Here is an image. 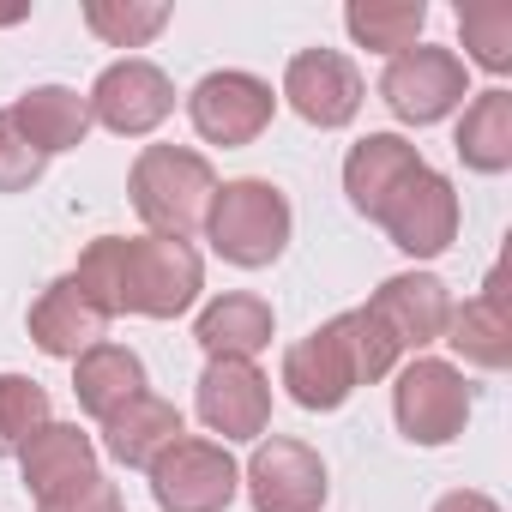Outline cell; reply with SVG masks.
I'll use <instances>...</instances> for the list:
<instances>
[{
    "label": "cell",
    "instance_id": "1",
    "mask_svg": "<svg viewBox=\"0 0 512 512\" xmlns=\"http://www.w3.org/2000/svg\"><path fill=\"white\" fill-rule=\"evenodd\" d=\"M392 368H398V344L380 332V320L368 308H344L284 350V392L302 410L326 416V410H344L356 386H374Z\"/></svg>",
    "mask_w": 512,
    "mask_h": 512
},
{
    "label": "cell",
    "instance_id": "2",
    "mask_svg": "<svg viewBox=\"0 0 512 512\" xmlns=\"http://www.w3.org/2000/svg\"><path fill=\"white\" fill-rule=\"evenodd\" d=\"M290 229H296V211L278 181H260V175L217 181L211 211H205V241L217 260H229L241 272H266L284 260Z\"/></svg>",
    "mask_w": 512,
    "mask_h": 512
},
{
    "label": "cell",
    "instance_id": "3",
    "mask_svg": "<svg viewBox=\"0 0 512 512\" xmlns=\"http://www.w3.org/2000/svg\"><path fill=\"white\" fill-rule=\"evenodd\" d=\"M205 290V260L175 235H121L115 241V314L181 320Z\"/></svg>",
    "mask_w": 512,
    "mask_h": 512
},
{
    "label": "cell",
    "instance_id": "4",
    "mask_svg": "<svg viewBox=\"0 0 512 512\" xmlns=\"http://www.w3.org/2000/svg\"><path fill=\"white\" fill-rule=\"evenodd\" d=\"M211 193H217V169H211V157L193 151V145H145V151L133 157L127 199H133L145 235H175V241H187L193 229H205Z\"/></svg>",
    "mask_w": 512,
    "mask_h": 512
},
{
    "label": "cell",
    "instance_id": "5",
    "mask_svg": "<svg viewBox=\"0 0 512 512\" xmlns=\"http://www.w3.org/2000/svg\"><path fill=\"white\" fill-rule=\"evenodd\" d=\"M470 380L458 362L410 356L392 380V422L410 446H452L470 422Z\"/></svg>",
    "mask_w": 512,
    "mask_h": 512
},
{
    "label": "cell",
    "instance_id": "6",
    "mask_svg": "<svg viewBox=\"0 0 512 512\" xmlns=\"http://www.w3.org/2000/svg\"><path fill=\"white\" fill-rule=\"evenodd\" d=\"M464 97H470L464 55H452V49H440V43H416V49L392 55L386 73H380V103H386L404 127H434V121H446Z\"/></svg>",
    "mask_w": 512,
    "mask_h": 512
},
{
    "label": "cell",
    "instance_id": "7",
    "mask_svg": "<svg viewBox=\"0 0 512 512\" xmlns=\"http://www.w3.org/2000/svg\"><path fill=\"white\" fill-rule=\"evenodd\" d=\"M145 476L163 512H223L241 494V464L229 458V446L199 434H181Z\"/></svg>",
    "mask_w": 512,
    "mask_h": 512
},
{
    "label": "cell",
    "instance_id": "8",
    "mask_svg": "<svg viewBox=\"0 0 512 512\" xmlns=\"http://www.w3.org/2000/svg\"><path fill=\"white\" fill-rule=\"evenodd\" d=\"M85 103H91V127H109L121 139H145L175 115V79L145 55H121L97 73Z\"/></svg>",
    "mask_w": 512,
    "mask_h": 512
},
{
    "label": "cell",
    "instance_id": "9",
    "mask_svg": "<svg viewBox=\"0 0 512 512\" xmlns=\"http://www.w3.org/2000/svg\"><path fill=\"white\" fill-rule=\"evenodd\" d=\"M278 115V97L260 73H241V67H223V73H205L193 91H187V121L205 145H253Z\"/></svg>",
    "mask_w": 512,
    "mask_h": 512
},
{
    "label": "cell",
    "instance_id": "10",
    "mask_svg": "<svg viewBox=\"0 0 512 512\" xmlns=\"http://www.w3.org/2000/svg\"><path fill=\"white\" fill-rule=\"evenodd\" d=\"M253 512H320L332 482H326V458L308 440L290 434H266L253 440V458L241 470Z\"/></svg>",
    "mask_w": 512,
    "mask_h": 512
},
{
    "label": "cell",
    "instance_id": "11",
    "mask_svg": "<svg viewBox=\"0 0 512 512\" xmlns=\"http://www.w3.org/2000/svg\"><path fill=\"white\" fill-rule=\"evenodd\" d=\"M398 253H410V260H440V253L458 241V187L440 175V169H416L392 199L386 211L374 217Z\"/></svg>",
    "mask_w": 512,
    "mask_h": 512
},
{
    "label": "cell",
    "instance_id": "12",
    "mask_svg": "<svg viewBox=\"0 0 512 512\" xmlns=\"http://www.w3.org/2000/svg\"><path fill=\"white\" fill-rule=\"evenodd\" d=\"M284 103H290L308 127L338 133V127H350V121L362 115L368 85H362V73H356L350 55H338V49H302V55H290V67H284Z\"/></svg>",
    "mask_w": 512,
    "mask_h": 512
},
{
    "label": "cell",
    "instance_id": "13",
    "mask_svg": "<svg viewBox=\"0 0 512 512\" xmlns=\"http://www.w3.org/2000/svg\"><path fill=\"white\" fill-rule=\"evenodd\" d=\"M193 410L211 434L229 440H266L272 428V380L253 368V362H205L199 374V392H193Z\"/></svg>",
    "mask_w": 512,
    "mask_h": 512
},
{
    "label": "cell",
    "instance_id": "14",
    "mask_svg": "<svg viewBox=\"0 0 512 512\" xmlns=\"http://www.w3.org/2000/svg\"><path fill=\"white\" fill-rule=\"evenodd\" d=\"M380 332L398 344V356H422L446 338V320H452V290L434 278V272H398L386 278L368 302H362Z\"/></svg>",
    "mask_w": 512,
    "mask_h": 512
},
{
    "label": "cell",
    "instance_id": "15",
    "mask_svg": "<svg viewBox=\"0 0 512 512\" xmlns=\"http://www.w3.org/2000/svg\"><path fill=\"white\" fill-rule=\"evenodd\" d=\"M440 344H452V356H458L464 368H482V374H506V368H512V308H506V278H500V266L482 278V290H476L464 308H452Z\"/></svg>",
    "mask_w": 512,
    "mask_h": 512
},
{
    "label": "cell",
    "instance_id": "16",
    "mask_svg": "<svg viewBox=\"0 0 512 512\" xmlns=\"http://www.w3.org/2000/svg\"><path fill=\"white\" fill-rule=\"evenodd\" d=\"M31 344L43 350V356H55V362H79L91 344H103L109 338V314L73 284V278H55L37 302H31Z\"/></svg>",
    "mask_w": 512,
    "mask_h": 512
},
{
    "label": "cell",
    "instance_id": "17",
    "mask_svg": "<svg viewBox=\"0 0 512 512\" xmlns=\"http://www.w3.org/2000/svg\"><path fill=\"white\" fill-rule=\"evenodd\" d=\"M272 332H278V314L266 296H253V290H229L217 302L199 308L193 320V344L205 350V362H253L260 350H272Z\"/></svg>",
    "mask_w": 512,
    "mask_h": 512
},
{
    "label": "cell",
    "instance_id": "18",
    "mask_svg": "<svg viewBox=\"0 0 512 512\" xmlns=\"http://www.w3.org/2000/svg\"><path fill=\"white\" fill-rule=\"evenodd\" d=\"M416 169H422V151H416L404 133H368V139H356L350 157H344V193H350V205L374 223V217L386 211V199H392Z\"/></svg>",
    "mask_w": 512,
    "mask_h": 512
},
{
    "label": "cell",
    "instance_id": "19",
    "mask_svg": "<svg viewBox=\"0 0 512 512\" xmlns=\"http://www.w3.org/2000/svg\"><path fill=\"white\" fill-rule=\"evenodd\" d=\"M181 434H187L181 410H175L169 398H157V392H139V398H127V404L103 422V452H109L115 464H127V470H151Z\"/></svg>",
    "mask_w": 512,
    "mask_h": 512
},
{
    "label": "cell",
    "instance_id": "20",
    "mask_svg": "<svg viewBox=\"0 0 512 512\" xmlns=\"http://www.w3.org/2000/svg\"><path fill=\"white\" fill-rule=\"evenodd\" d=\"M139 392H151L145 362H139V350H127V344H115V338L91 344V350L73 362V398H79V410H85L91 422H109V416H115L127 398H139Z\"/></svg>",
    "mask_w": 512,
    "mask_h": 512
},
{
    "label": "cell",
    "instance_id": "21",
    "mask_svg": "<svg viewBox=\"0 0 512 512\" xmlns=\"http://www.w3.org/2000/svg\"><path fill=\"white\" fill-rule=\"evenodd\" d=\"M13 127L31 139V151L61 157V151H79L91 139V103L73 85H31L13 103Z\"/></svg>",
    "mask_w": 512,
    "mask_h": 512
},
{
    "label": "cell",
    "instance_id": "22",
    "mask_svg": "<svg viewBox=\"0 0 512 512\" xmlns=\"http://www.w3.org/2000/svg\"><path fill=\"white\" fill-rule=\"evenodd\" d=\"M19 470H25V488L37 500H49V494L73 488V482H85L97 470V440L79 422H43L31 434V446L19 452Z\"/></svg>",
    "mask_w": 512,
    "mask_h": 512
},
{
    "label": "cell",
    "instance_id": "23",
    "mask_svg": "<svg viewBox=\"0 0 512 512\" xmlns=\"http://www.w3.org/2000/svg\"><path fill=\"white\" fill-rule=\"evenodd\" d=\"M452 145H458L464 169H476V175H506V169H512V91H500V85L476 91V97L464 103V115H458Z\"/></svg>",
    "mask_w": 512,
    "mask_h": 512
},
{
    "label": "cell",
    "instance_id": "24",
    "mask_svg": "<svg viewBox=\"0 0 512 512\" xmlns=\"http://www.w3.org/2000/svg\"><path fill=\"white\" fill-rule=\"evenodd\" d=\"M422 25H428V7L422 0H356L344 7V31L356 37V49L368 55H404L422 43Z\"/></svg>",
    "mask_w": 512,
    "mask_h": 512
},
{
    "label": "cell",
    "instance_id": "25",
    "mask_svg": "<svg viewBox=\"0 0 512 512\" xmlns=\"http://www.w3.org/2000/svg\"><path fill=\"white\" fill-rule=\"evenodd\" d=\"M169 19V0H85V31L109 49H145Z\"/></svg>",
    "mask_w": 512,
    "mask_h": 512
},
{
    "label": "cell",
    "instance_id": "26",
    "mask_svg": "<svg viewBox=\"0 0 512 512\" xmlns=\"http://www.w3.org/2000/svg\"><path fill=\"white\" fill-rule=\"evenodd\" d=\"M458 37L482 73H512V7L506 0H470L458 7Z\"/></svg>",
    "mask_w": 512,
    "mask_h": 512
},
{
    "label": "cell",
    "instance_id": "27",
    "mask_svg": "<svg viewBox=\"0 0 512 512\" xmlns=\"http://www.w3.org/2000/svg\"><path fill=\"white\" fill-rule=\"evenodd\" d=\"M43 422H55L49 392L31 374H0V458H19Z\"/></svg>",
    "mask_w": 512,
    "mask_h": 512
},
{
    "label": "cell",
    "instance_id": "28",
    "mask_svg": "<svg viewBox=\"0 0 512 512\" xmlns=\"http://www.w3.org/2000/svg\"><path fill=\"white\" fill-rule=\"evenodd\" d=\"M49 157L31 151V139L13 127V109H0V193H31L43 181Z\"/></svg>",
    "mask_w": 512,
    "mask_h": 512
},
{
    "label": "cell",
    "instance_id": "29",
    "mask_svg": "<svg viewBox=\"0 0 512 512\" xmlns=\"http://www.w3.org/2000/svg\"><path fill=\"white\" fill-rule=\"evenodd\" d=\"M37 512H127V500H121V488H115L103 470H91L85 482H73V488L37 500Z\"/></svg>",
    "mask_w": 512,
    "mask_h": 512
},
{
    "label": "cell",
    "instance_id": "30",
    "mask_svg": "<svg viewBox=\"0 0 512 512\" xmlns=\"http://www.w3.org/2000/svg\"><path fill=\"white\" fill-rule=\"evenodd\" d=\"M434 512H500V500L482 494V488H452V494L434 500Z\"/></svg>",
    "mask_w": 512,
    "mask_h": 512
}]
</instances>
